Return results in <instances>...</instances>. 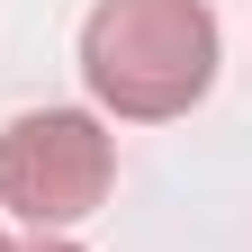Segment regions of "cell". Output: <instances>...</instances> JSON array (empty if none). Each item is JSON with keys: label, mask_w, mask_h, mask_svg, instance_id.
<instances>
[{"label": "cell", "mask_w": 252, "mask_h": 252, "mask_svg": "<svg viewBox=\"0 0 252 252\" xmlns=\"http://www.w3.org/2000/svg\"><path fill=\"white\" fill-rule=\"evenodd\" d=\"M81 81L117 117H180L216 81L207 0H99L81 18Z\"/></svg>", "instance_id": "cell-1"}, {"label": "cell", "mask_w": 252, "mask_h": 252, "mask_svg": "<svg viewBox=\"0 0 252 252\" xmlns=\"http://www.w3.org/2000/svg\"><path fill=\"white\" fill-rule=\"evenodd\" d=\"M108 180H117V144H108L99 117H81V108H27V117L0 126V207L27 216L36 234L81 225V216L108 198Z\"/></svg>", "instance_id": "cell-2"}, {"label": "cell", "mask_w": 252, "mask_h": 252, "mask_svg": "<svg viewBox=\"0 0 252 252\" xmlns=\"http://www.w3.org/2000/svg\"><path fill=\"white\" fill-rule=\"evenodd\" d=\"M0 252H9V243H0Z\"/></svg>", "instance_id": "cell-4"}, {"label": "cell", "mask_w": 252, "mask_h": 252, "mask_svg": "<svg viewBox=\"0 0 252 252\" xmlns=\"http://www.w3.org/2000/svg\"><path fill=\"white\" fill-rule=\"evenodd\" d=\"M9 252H81V243H63V234H27V243H9Z\"/></svg>", "instance_id": "cell-3"}]
</instances>
